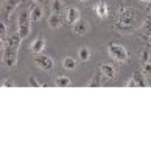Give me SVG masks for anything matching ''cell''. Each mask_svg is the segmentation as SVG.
I'll list each match as a JSON object with an SVG mask.
<instances>
[{"instance_id": "484cf974", "label": "cell", "mask_w": 151, "mask_h": 151, "mask_svg": "<svg viewBox=\"0 0 151 151\" xmlns=\"http://www.w3.org/2000/svg\"><path fill=\"white\" fill-rule=\"evenodd\" d=\"M79 1H81V2H83V3H84V2H86V1H88V0H79Z\"/></svg>"}, {"instance_id": "ac0fdd59", "label": "cell", "mask_w": 151, "mask_h": 151, "mask_svg": "<svg viewBox=\"0 0 151 151\" xmlns=\"http://www.w3.org/2000/svg\"><path fill=\"white\" fill-rule=\"evenodd\" d=\"M7 33V27L6 24L3 21L0 22V36H1V41L4 38Z\"/></svg>"}, {"instance_id": "5bb4252c", "label": "cell", "mask_w": 151, "mask_h": 151, "mask_svg": "<svg viewBox=\"0 0 151 151\" xmlns=\"http://www.w3.org/2000/svg\"><path fill=\"white\" fill-rule=\"evenodd\" d=\"M62 67L64 69L69 71L74 70L77 67L78 62L74 58L71 56H67L62 60Z\"/></svg>"}, {"instance_id": "d4e9b609", "label": "cell", "mask_w": 151, "mask_h": 151, "mask_svg": "<svg viewBox=\"0 0 151 151\" xmlns=\"http://www.w3.org/2000/svg\"><path fill=\"white\" fill-rule=\"evenodd\" d=\"M140 1L145 3H151V0H140Z\"/></svg>"}, {"instance_id": "30bf717a", "label": "cell", "mask_w": 151, "mask_h": 151, "mask_svg": "<svg viewBox=\"0 0 151 151\" xmlns=\"http://www.w3.org/2000/svg\"><path fill=\"white\" fill-rule=\"evenodd\" d=\"M96 15L100 18H105L108 16L109 10L106 3L104 1H99L94 6Z\"/></svg>"}, {"instance_id": "8992f818", "label": "cell", "mask_w": 151, "mask_h": 151, "mask_svg": "<svg viewBox=\"0 0 151 151\" xmlns=\"http://www.w3.org/2000/svg\"><path fill=\"white\" fill-rule=\"evenodd\" d=\"M34 62L37 67L45 71H50L53 69L55 62L53 59L44 54H38L34 58Z\"/></svg>"}, {"instance_id": "9c48e42d", "label": "cell", "mask_w": 151, "mask_h": 151, "mask_svg": "<svg viewBox=\"0 0 151 151\" xmlns=\"http://www.w3.org/2000/svg\"><path fill=\"white\" fill-rule=\"evenodd\" d=\"M45 40L40 36L36 37L30 44V49L33 53L41 54L45 48Z\"/></svg>"}, {"instance_id": "9a60e30c", "label": "cell", "mask_w": 151, "mask_h": 151, "mask_svg": "<svg viewBox=\"0 0 151 151\" xmlns=\"http://www.w3.org/2000/svg\"><path fill=\"white\" fill-rule=\"evenodd\" d=\"M50 7L52 13L63 14V12L65 10L64 4L61 0H52Z\"/></svg>"}, {"instance_id": "7a4b0ae2", "label": "cell", "mask_w": 151, "mask_h": 151, "mask_svg": "<svg viewBox=\"0 0 151 151\" xmlns=\"http://www.w3.org/2000/svg\"><path fill=\"white\" fill-rule=\"evenodd\" d=\"M136 12L131 7H123L120 11L117 17L116 25L122 30L129 29L136 21Z\"/></svg>"}, {"instance_id": "4fadbf2b", "label": "cell", "mask_w": 151, "mask_h": 151, "mask_svg": "<svg viewBox=\"0 0 151 151\" xmlns=\"http://www.w3.org/2000/svg\"><path fill=\"white\" fill-rule=\"evenodd\" d=\"M73 26L74 32L78 35H85L88 30V23L85 20L80 19Z\"/></svg>"}, {"instance_id": "5b68a950", "label": "cell", "mask_w": 151, "mask_h": 151, "mask_svg": "<svg viewBox=\"0 0 151 151\" xmlns=\"http://www.w3.org/2000/svg\"><path fill=\"white\" fill-rule=\"evenodd\" d=\"M24 0H5L1 9L2 18L8 20L12 13L23 2Z\"/></svg>"}, {"instance_id": "3957f363", "label": "cell", "mask_w": 151, "mask_h": 151, "mask_svg": "<svg viewBox=\"0 0 151 151\" xmlns=\"http://www.w3.org/2000/svg\"><path fill=\"white\" fill-rule=\"evenodd\" d=\"M31 22H32L30 17V11L27 9H23L19 12L17 20V33L22 40L26 38L30 33Z\"/></svg>"}, {"instance_id": "ba28073f", "label": "cell", "mask_w": 151, "mask_h": 151, "mask_svg": "<svg viewBox=\"0 0 151 151\" xmlns=\"http://www.w3.org/2000/svg\"><path fill=\"white\" fill-rule=\"evenodd\" d=\"M63 21H64V18L62 14L52 13V12L47 19L48 26L52 29L59 28L62 25Z\"/></svg>"}, {"instance_id": "83f0119b", "label": "cell", "mask_w": 151, "mask_h": 151, "mask_svg": "<svg viewBox=\"0 0 151 151\" xmlns=\"http://www.w3.org/2000/svg\"><path fill=\"white\" fill-rule=\"evenodd\" d=\"M150 14H151V7H150Z\"/></svg>"}, {"instance_id": "4316f807", "label": "cell", "mask_w": 151, "mask_h": 151, "mask_svg": "<svg viewBox=\"0 0 151 151\" xmlns=\"http://www.w3.org/2000/svg\"><path fill=\"white\" fill-rule=\"evenodd\" d=\"M149 44H150V45L151 47V36L150 37V39H149Z\"/></svg>"}, {"instance_id": "d6986e66", "label": "cell", "mask_w": 151, "mask_h": 151, "mask_svg": "<svg viewBox=\"0 0 151 151\" xmlns=\"http://www.w3.org/2000/svg\"><path fill=\"white\" fill-rule=\"evenodd\" d=\"M29 83H30V85L33 87L41 86V84L39 83V82L37 81V79L35 77L30 78Z\"/></svg>"}, {"instance_id": "ffe728a7", "label": "cell", "mask_w": 151, "mask_h": 151, "mask_svg": "<svg viewBox=\"0 0 151 151\" xmlns=\"http://www.w3.org/2000/svg\"><path fill=\"white\" fill-rule=\"evenodd\" d=\"M143 70L146 74H151V62L145 63V65L143 67Z\"/></svg>"}, {"instance_id": "2e32d148", "label": "cell", "mask_w": 151, "mask_h": 151, "mask_svg": "<svg viewBox=\"0 0 151 151\" xmlns=\"http://www.w3.org/2000/svg\"><path fill=\"white\" fill-rule=\"evenodd\" d=\"M91 57V52L88 47L86 46L81 47L78 51V58L83 62L88 61Z\"/></svg>"}, {"instance_id": "7c38bea8", "label": "cell", "mask_w": 151, "mask_h": 151, "mask_svg": "<svg viewBox=\"0 0 151 151\" xmlns=\"http://www.w3.org/2000/svg\"><path fill=\"white\" fill-rule=\"evenodd\" d=\"M100 71L106 78L109 79L115 78L116 76V71L114 67L108 63L103 64L100 67Z\"/></svg>"}, {"instance_id": "cb8c5ba5", "label": "cell", "mask_w": 151, "mask_h": 151, "mask_svg": "<svg viewBox=\"0 0 151 151\" xmlns=\"http://www.w3.org/2000/svg\"><path fill=\"white\" fill-rule=\"evenodd\" d=\"M92 81H94V82H97V81H98V79H95L94 78V79L92 80ZM94 83H96V85H97V86H99L98 83H97V82H94V84H93V86H94V85H95Z\"/></svg>"}, {"instance_id": "277c9868", "label": "cell", "mask_w": 151, "mask_h": 151, "mask_svg": "<svg viewBox=\"0 0 151 151\" xmlns=\"http://www.w3.org/2000/svg\"><path fill=\"white\" fill-rule=\"evenodd\" d=\"M108 52L113 59L119 62H125L128 59L127 50L124 46L119 44H109L108 46Z\"/></svg>"}, {"instance_id": "603a6c76", "label": "cell", "mask_w": 151, "mask_h": 151, "mask_svg": "<svg viewBox=\"0 0 151 151\" xmlns=\"http://www.w3.org/2000/svg\"><path fill=\"white\" fill-rule=\"evenodd\" d=\"M32 1H33L34 3H36L37 4H40L42 3L44 1V0H32Z\"/></svg>"}, {"instance_id": "52a82bcc", "label": "cell", "mask_w": 151, "mask_h": 151, "mask_svg": "<svg viewBox=\"0 0 151 151\" xmlns=\"http://www.w3.org/2000/svg\"><path fill=\"white\" fill-rule=\"evenodd\" d=\"M81 12L79 9L75 7L71 6L68 7L65 12V19L70 25H74L81 19Z\"/></svg>"}, {"instance_id": "6da1fadb", "label": "cell", "mask_w": 151, "mask_h": 151, "mask_svg": "<svg viewBox=\"0 0 151 151\" xmlns=\"http://www.w3.org/2000/svg\"><path fill=\"white\" fill-rule=\"evenodd\" d=\"M22 40L17 32L10 36L7 41L3 56V62L6 67L11 68L17 64Z\"/></svg>"}, {"instance_id": "7402d4cb", "label": "cell", "mask_w": 151, "mask_h": 151, "mask_svg": "<svg viewBox=\"0 0 151 151\" xmlns=\"http://www.w3.org/2000/svg\"><path fill=\"white\" fill-rule=\"evenodd\" d=\"M149 54L147 52L145 51L144 52H143L142 53V60L145 62L146 63L147 62H149Z\"/></svg>"}, {"instance_id": "e0dca14e", "label": "cell", "mask_w": 151, "mask_h": 151, "mask_svg": "<svg viewBox=\"0 0 151 151\" xmlns=\"http://www.w3.org/2000/svg\"><path fill=\"white\" fill-rule=\"evenodd\" d=\"M55 84L58 87L60 88H67L70 87L71 85V82L67 76H60L56 78L55 80Z\"/></svg>"}, {"instance_id": "44dd1931", "label": "cell", "mask_w": 151, "mask_h": 151, "mask_svg": "<svg viewBox=\"0 0 151 151\" xmlns=\"http://www.w3.org/2000/svg\"><path fill=\"white\" fill-rule=\"evenodd\" d=\"M3 86H7V87H12L14 86V83L12 79L8 78L7 79H5L4 82H3Z\"/></svg>"}, {"instance_id": "8fae6325", "label": "cell", "mask_w": 151, "mask_h": 151, "mask_svg": "<svg viewBox=\"0 0 151 151\" xmlns=\"http://www.w3.org/2000/svg\"><path fill=\"white\" fill-rule=\"evenodd\" d=\"M44 16V10L40 5L35 6L30 10V17L32 22L40 21Z\"/></svg>"}]
</instances>
